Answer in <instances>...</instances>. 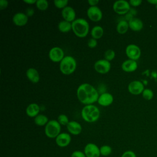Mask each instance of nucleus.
<instances>
[{
  "label": "nucleus",
  "instance_id": "20e7f679",
  "mask_svg": "<svg viewBox=\"0 0 157 157\" xmlns=\"http://www.w3.org/2000/svg\"><path fill=\"white\" fill-rule=\"evenodd\" d=\"M77 62L75 58L71 56H66L60 62V71L64 75H70L76 69Z\"/></svg>",
  "mask_w": 157,
  "mask_h": 157
},
{
  "label": "nucleus",
  "instance_id": "412c9836",
  "mask_svg": "<svg viewBox=\"0 0 157 157\" xmlns=\"http://www.w3.org/2000/svg\"><path fill=\"white\" fill-rule=\"evenodd\" d=\"M40 107L36 103H31L28 105L26 109V113L29 117H36L39 115Z\"/></svg>",
  "mask_w": 157,
  "mask_h": 157
},
{
  "label": "nucleus",
  "instance_id": "6e6552de",
  "mask_svg": "<svg viewBox=\"0 0 157 157\" xmlns=\"http://www.w3.org/2000/svg\"><path fill=\"white\" fill-rule=\"evenodd\" d=\"M94 67L96 71L99 74H104L109 72L111 68L110 61L106 59L98 60L94 64Z\"/></svg>",
  "mask_w": 157,
  "mask_h": 157
},
{
  "label": "nucleus",
  "instance_id": "a19ab883",
  "mask_svg": "<svg viewBox=\"0 0 157 157\" xmlns=\"http://www.w3.org/2000/svg\"><path fill=\"white\" fill-rule=\"evenodd\" d=\"M155 7H156V9H157V4H156V6H155Z\"/></svg>",
  "mask_w": 157,
  "mask_h": 157
},
{
  "label": "nucleus",
  "instance_id": "bb28decb",
  "mask_svg": "<svg viewBox=\"0 0 157 157\" xmlns=\"http://www.w3.org/2000/svg\"><path fill=\"white\" fill-rule=\"evenodd\" d=\"M112 148L107 145H104L100 147V153L104 156H107L110 155L112 153Z\"/></svg>",
  "mask_w": 157,
  "mask_h": 157
},
{
  "label": "nucleus",
  "instance_id": "5701e85b",
  "mask_svg": "<svg viewBox=\"0 0 157 157\" xmlns=\"http://www.w3.org/2000/svg\"><path fill=\"white\" fill-rule=\"evenodd\" d=\"M129 23L126 20H121L118 22V23L117 25V31L120 34H123L126 33L129 28Z\"/></svg>",
  "mask_w": 157,
  "mask_h": 157
},
{
  "label": "nucleus",
  "instance_id": "a211bd4d",
  "mask_svg": "<svg viewBox=\"0 0 157 157\" xmlns=\"http://www.w3.org/2000/svg\"><path fill=\"white\" fill-rule=\"evenodd\" d=\"M137 68V63L132 59H127L121 64V69L126 72H131L135 71Z\"/></svg>",
  "mask_w": 157,
  "mask_h": 157
},
{
  "label": "nucleus",
  "instance_id": "4468645a",
  "mask_svg": "<svg viewBox=\"0 0 157 157\" xmlns=\"http://www.w3.org/2000/svg\"><path fill=\"white\" fill-rule=\"evenodd\" d=\"M61 15L64 20L69 22H73L75 20L76 13L75 10L70 6H66L61 10Z\"/></svg>",
  "mask_w": 157,
  "mask_h": 157
},
{
  "label": "nucleus",
  "instance_id": "6ab92c4d",
  "mask_svg": "<svg viewBox=\"0 0 157 157\" xmlns=\"http://www.w3.org/2000/svg\"><path fill=\"white\" fill-rule=\"evenodd\" d=\"M26 75L28 80H30L32 83H37L39 82V80H40L39 74L36 69L33 67L28 69L26 72Z\"/></svg>",
  "mask_w": 157,
  "mask_h": 157
},
{
  "label": "nucleus",
  "instance_id": "2eb2a0df",
  "mask_svg": "<svg viewBox=\"0 0 157 157\" xmlns=\"http://www.w3.org/2000/svg\"><path fill=\"white\" fill-rule=\"evenodd\" d=\"M28 21V17L26 14L23 12L16 13L12 18L13 24L17 26H25Z\"/></svg>",
  "mask_w": 157,
  "mask_h": 157
},
{
  "label": "nucleus",
  "instance_id": "ea45409f",
  "mask_svg": "<svg viewBox=\"0 0 157 157\" xmlns=\"http://www.w3.org/2000/svg\"><path fill=\"white\" fill-rule=\"evenodd\" d=\"M147 1L150 4H151L155 5V6L157 4V0H148Z\"/></svg>",
  "mask_w": 157,
  "mask_h": 157
},
{
  "label": "nucleus",
  "instance_id": "1a4fd4ad",
  "mask_svg": "<svg viewBox=\"0 0 157 157\" xmlns=\"http://www.w3.org/2000/svg\"><path fill=\"white\" fill-rule=\"evenodd\" d=\"M125 52L127 56L130 59H132L134 61L138 59L141 55V51L140 48L135 44L128 45L126 48Z\"/></svg>",
  "mask_w": 157,
  "mask_h": 157
},
{
  "label": "nucleus",
  "instance_id": "b1692460",
  "mask_svg": "<svg viewBox=\"0 0 157 157\" xmlns=\"http://www.w3.org/2000/svg\"><path fill=\"white\" fill-rule=\"evenodd\" d=\"M58 28L62 33H67L72 29V23L62 20L58 23Z\"/></svg>",
  "mask_w": 157,
  "mask_h": 157
},
{
  "label": "nucleus",
  "instance_id": "c756f323",
  "mask_svg": "<svg viewBox=\"0 0 157 157\" xmlns=\"http://www.w3.org/2000/svg\"><path fill=\"white\" fill-rule=\"evenodd\" d=\"M142 96L146 100H151L153 97V92L150 89H144L142 92Z\"/></svg>",
  "mask_w": 157,
  "mask_h": 157
},
{
  "label": "nucleus",
  "instance_id": "7c9ffc66",
  "mask_svg": "<svg viewBox=\"0 0 157 157\" xmlns=\"http://www.w3.org/2000/svg\"><path fill=\"white\" fill-rule=\"evenodd\" d=\"M58 123L61 124V125H66L69 123V118L67 117V115H64V114H61L58 117Z\"/></svg>",
  "mask_w": 157,
  "mask_h": 157
},
{
  "label": "nucleus",
  "instance_id": "f257e3e1",
  "mask_svg": "<svg viewBox=\"0 0 157 157\" xmlns=\"http://www.w3.org/2000/svg\"><path fill=\"white\" fill-rule=\"evenodd\" d=\"M77 96L80 102L86 105L93 104L98 101L99 96L98 90L93 86L85 83L78 87Z\"/></svg>",
  "mask_w": 157,
  "mask_h": 157
},
{
  "label": "nucleus",
  "instance_id": "58836bf2",
  "mask_svg": "<svg viewBox=\"0 0 157 157\" xmlns=\"http://www.w3.org/2000/svg\"><path fill=\"white\" fill-rule=\"evenodd\" d=\"M36 0H23V2H25V3H27L28 4H35L36 3Z\"/></svg>",
  "mask_w": 157,
  "mask_h": 157
},
{
  "label": "nucleus",
  "instance_id": "7ed1b4c3",
  "mask_svg": "<svg viewBox=\"0 0 157 157\" xmlns=\"http://www.w3.org/2000/svg\"><path fill=\"white\" fill-rule=\"evenodd\" d=\"M82 118L86 122L93 123L96 121L100 116L99 109L93 104L86 105L82 110Z\"/></svg>",
  "mask_w": 157,
  "mask_h": 157
},
{
  "label": "nucleus",
  "instance_id": "9d476101",
  "mask_svg": "<svg viewBox=\"0 0 157 157\" xmlns=\"http://www.w3.org/2000/svg\"><path fill=\"white\" fill-rule=\"evenodd\" d=\"M87 16L93 21L97 22L102 18V12L97 6H90L87 10Z\"/></svg>",
  "mask_w": 157,
  "mask_h": 157
},
{
  "label": "nucleus",
  "instance_id": "ddd939ff",
  "mask_svg": "<svg viewBox=\"0 0 157 157\" xmlns=\"http://www.w3.org/2000/svg\"><path fill=\"white\" fill-rule=\"evenodd\" d=\"M71 141V136L66 132L60 133L56 138L55 142L58 146L60 147H66L69 145Z\"/></svg>",
  "mask_w": 157,
  "mask_h": 157
},
{
  "label": "nucleus",
  "instance_id": "4c0bfd02",
  "mask_svg": "<svg viewBox=\"0 0 157 157\" xmlns=\"http://www.w3.org/2000/svg\"><path fill=\"white\" fill-rule=\"evenodd\" d=\"M33 13H34V10L33 9H31V8L28 9V10L26 11V15L28 17L32 16L33 15Z\"/></svg>",
  "mask_w": 157,
  "mask_h": 157
},
{
  "label": "nucleus",
  "instance_id": "f8f14e48",
  "mask_svg": "<svg viewBox=\"0 0 157 157\" xmlns=\"http://www.w3.org/2000/svg\"><path fill=\"white\" fill-rule=\"evenodd\" d=\"M128 89L131 94L138 95L142 93L144 90V86L140 81L134 80L129 83Z\"/></svg>",
  "mask_w": 157,
  "mask_h": 157
},
{
  "label": "nucleus",
  "instance_id": "dca6fc26",
  "mask_svg": "<svg viewBox=\"0 0 157 157\" xmlns=\"http://www.w3.org/2000/svg\"><path fill=\"white\" fill-rule=\"evenodd\" d=\"M113 101V97L112 94L109 93H102L98 98V102L102 106H109L112 104Z\"/></svg>",
  "mask_w": 157,
  "mask_h": 157
},
{
  "label": "nucleus",
  "instance_id": "0eeeda50",
  "mask_svg": "<svg viewBox=\"0 0 157 157\" xmlns=\"http://www.w3.org/2000/svg\"><path fill=\"white\" fill-rule=\"evenodd\" d=\"M48 56L50 60L53 62H61L64 58V53L61 48L59 47H54L50 50Z\"/></svg>",
  "mask_w": 157,
  "mask_h": 157
},
{
  "label": "nucleus",
  "instance_id": "cd10ccee",
  "mask_svg": "<svg viewBox=\"0 0 157 157\" xmlns=\"http://www.w3.org/2000/svg\"><path fill=\"white\" fill-rule=\"evenodd\" d=\"M68 2L67 0H55L53 1L55 7L58 9H64L67 6Z\"/></svg>",
  "mask_w": 157,
  "mask_h": 157
},
{
  "label": "nucleus",
  "instance_id": "9b49d317",
  "mask_svg": "<svg viewBox=\"0 0 157 157\" xmlns=\"http://www.w3.org/2000/svg\"><path fill=\"white\" fill-rule=\"evenodd\" d=\"M84 153L86 157H99L100 148L93 143H88L84 148Z\"/></svg>",
  "mask_w": 157,
  "mask_h": 157
},
{
  "label": "nucleus",
  "instance_id": "e433bc0d",
  "mask_svg": "<svg viewBox=\"0 0 157 157\" xmlns=\"http://www.w3.org/2000/svg\"><path fill=\"white\" fill-rule=\"evenodd\" d=\"M99 0H89L88 1V4L91 6H96V5L97 4L99 3Z\"/></svg>",
  "mask_w": 157,
  "mask_h": 157
},
{
  "label": "nucleus",
  "instance_id": "f3484780",
  "mask_svg": "<svg viewBox=\"0 0 157 157\" xmlns=\"http://www.w3.org/2000/svg\"><path fill=\"white\" fill-rule=\"evenodd\" d=\"M66 126L69 132L73 135H78L82 130L81 124L76 121H69Z\"/></svg>",
  "mask_w": 157,
  "mask_h": 157
},
{
  "label": "nucleus",
  "instance_id": "a878e982",
  "mask_svg": "<svg viewBox=\"0 0 157 157\" xmlns=\"http://www.w3.org/2000/svg\"><path fill=\"white\" fill-rule=\"evenodd\" d=\"M37 8L42 11H44L48 7V2L47 0H37L36 3Z\"/></svg>",
  "mask_w": 157,
  "mask_h": 157
},
{
  "label": "nucleus",
  "instance_id": "393cba45",
  "mask_svg": "<svg viewBox=\"0 0 157 157\" xmlns=\"http://www.w3.org/2000/svg\"><path fill=\"white\" fill-rule=\"evenodd\" d=\"M34 123L37 126H42L46 125L48 122V118L47 116L43 114H39L34 118Z\"/></svg>",
  "mask_w": 157,
  "mask_h": 157
},
{
  "label": "nucleus",
  "instance_id": "72a5a7b5",
  "mask_svg": "<svg viewBox=\"0 0 157 157\" xmlns=\"http://www.w3.org/2000/svg\"><path fill=\"white\" fill-rule=\"evenodd\" d=\"M71 157H86L85 153L81 151L76 150L74 151L72 154Z\"/></svg>",
  "mask_w": 157,
  "mask_h": 157
},
{
  "label": "nucleus",
  "instance_id": "2f4dec72",
  "mask_svg": "<svg viewBox=\"0 0 157 157\" xmlns=\"http://www.w3.org/2000/svg\"><path fill=\"white\" fill-rule=\"evenodd\" d=\"M97 45H98V41L95 39L91 38L88 41V46L91 48H95L97 46Z\"/></svg>",
  "mask_w": 157,
  "mask_h": 157
},
{
  "label": "nucleus",
  "instance_id": "39448f33",
  "mask_svg": "<svg viewBox=\"0 0 157 157\" xmlns=\"http://www.w3.org/2000/svg\"><path fill=\"white\" fill-rule=\"evenodd\" d=\"M44 131L46 136L48 138H56L60 134L61 124L57 120H50L45 125Z\"/></svg>",
  "mask_w": 157,
  "mask_h": 157
},
{
  "label": "nucleus",
  "instance_id": "473e14b6",
  "mask_svg": "<svg viewBox=\"0 0 157 157\" xmlns=\"http://www.w3.org/2000/svg\"><path fill=\"white\" fill-rule=\"evenodd\" d=\"M121 157H136L135 153L131 150H127L124 151Z\"/></svg>",
  "mask_w": 157,
  "mask_h": 157
},
{
  "label": "nucleus",
  "instance_id": "c9c22d12",
  "mask_svg": "<svg viewBox=\"0 0 157 157\" xmlns=\"http://www.w3.org/2000/svg\"><path fill=\"white\" fill-rule=\"evenodd\" d=\"M9 2L6 0H0V9L4 10L8 6Z\"/></svg>",
  "mask_w": 157,
  "mask_h": 157
},
{
  "label": "nucleus",
  "instance_id": "f03ea898",
  "mask_svg": "<svg viewBox=\"0 0 157 157\" xmlns=\"http://www.w3.org/2000/svg\"><path fill=\"white\" fill-rule=\"evenodd\" d=\"M90 29L88 22L84 18H79L72 22V30L74 33L78 37H86Z\"/></svg>",
  "mask_w": 157,
  "mask_h": 157
},
{
  "label": "nucleus",
  "instance_id": "c85d7f7f",
  "mask_svg": "<svg viewBox=\"0 0 157 157\" xmlns=\"http://www.w3.org/2000/svg\"><path fill=\"white\" fill-rule=\"evenodd\" d=\"M115 56V53L112 49H108L107 50L105 51V52L104 53L105 59H106L109 61L113 60L114 59Z\"/></svg>",
  "mask_w": 157,
  "mask_h": 157
},
{
  "label": "nucleus",
  "instance_id": "f704fd0d",
  "mask_svg": "<svg viewBox=\"0 0 157 157\" xmlns=\"http://www.w3.org/2000/svg\"><path fill=\"white\" fill-rule=\"evenodd\" d=\"M142 1L141 0H130L129 3L130 5H131L132 6H134V7H137V6H139L142 3Z\"/></svg>",
  "mask_w": 157,
  "mask_h": 157
},
{
  "label": "nucleus",
  "instance_id": "aec40b11",
  "mask_svg": "<svg viewBox=\"0 0 157 157\" xmlns=\"http://www.w3.org/2000/svg\"><path fill=\"white\" fill-rule=\"evenodd\" d=\"M129 28L134 31H140L142 29L144 25L142 21L138 18H132L129 22Z\"/></svg>",
  "mask_w": 157,
  "mask_h": 157
},
{
  "label": "nucleus",
  "instance_id": "4be33fe9",
  "mask_svg": "<svg viewBox=\"0 0 157 157\" xmlns=\"http://www.w3.org/2000/svg\"><path fill=\"white\" fill-rule=\"evenodd\" d=\"M104 34V29L100 26H94L91 31V36L92 38L95 39H99L102 37Z\"/></svg>",
  "mask_w": 157,
  "mask_h": 157
},
{
  "label": "nucleus",
  "instance_id": "423d86ee",
  "mask_svg": "<svg viewBox=\"0 0 157 157\" xmlns=\"http://www.w3.org/2000/svg\"><path fill=\"white\" fill-rule=\"evenodd\" d=\"M113 9L117 13L124 15L130 10V4L125 0L117 1L113 3Z\"/></svg>",
  "mask_w": 157,
  "mask_h": 157
}]
</instances>
